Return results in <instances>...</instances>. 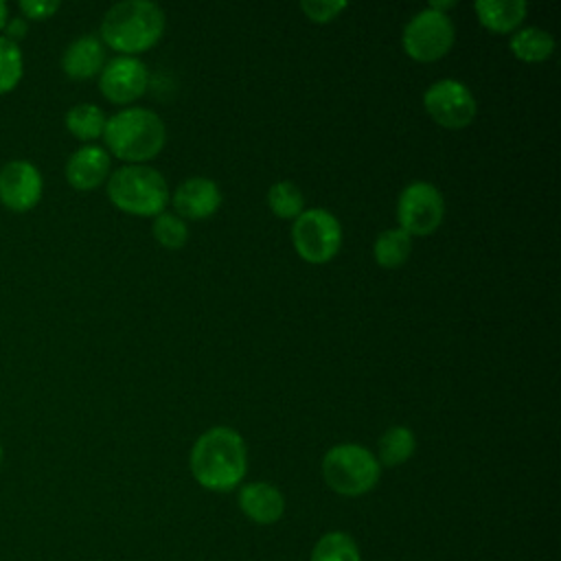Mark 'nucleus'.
I'll return each instance as SVG.
<instances>
[{
    "label": "nucleus",
    "instance_id": "nucleus-8",
    "mask_svg": "<svg viewBox=\"0 0 561 561\" xmlns=\"http://www.w3.org/2000/svg\"><path fill=\"white\" fill-rule=\"evenodd\" d=\"M445 217V199L432 182H412L408 184L397 199V219L403 232L412 234H432Z\"/></svg>",
    "mask_w": 561,
    "mask_h": 561
},
{
    "label": "nucleus",
    "instance_id": "nucleus-27",
    "mask_svg": "<svg viewBox=\"0 0 561 561\" xmlns=\"http://www.w3.org/2000/svg\"><path fill=\"white\" fill-rule=\"evenodd\" d=\"M26 33H28V22L22 15L9 18V22L2 28V37H7L9 42H13L18 46H20V39L26 37Z\"/></svg>",
    "mask_w": 561,
    "mask_h": 561
},
{
    "label": "nucleus",
    "instance_id": "nucleus-30",
    "mask_svg": "<svg viewBox=\"0 0 561 561\" xmlns=\"http://www.w3.org/2000/svg\"><path fill=\"white\" fill-rule=\"evenodd\" d=\"M2 458H4V451H2V445H0V467H2Z\"/></svg>",
    "mask_w": 561,
    "mask_h": 561
},
{
    "label": "nucleus",
    "instance_id": "nucleus-3",
    "mask_svg": "<svg viewBox=\"0 0 561 561\" xmlns=\"http://www.w3.org/2000/svg\"><path fill=\"white\" fill-rule=\"evenodd\" d=\"M103 138L116 158L140 164L164 147L167 129L153 110L125 107L105 121Z\"/></svg>",
    "mask_w": 561,
    "mask_h": 561
},
{
    "label": "nucleus",
    "instance_id": "nucleus-9",
    "mask_svg": "<svg viewBox=\"0 0 561 561\" xmlns=\"http://www.w3.org/2000/svg\"><path fill=\"white\" fill-rule=\"evenodd\" d=\"M423 105L427 114L447 129H462L476 118V99L471 90L456 79H438L434 81L425 94Z\"/></svg>",
    "mask_w": 561,
    "mask_h": 561
},
{
    "label": "nucleus",
    "instance_id": "nucleus-23",
    "mask_svg": "<svg viewBox=\"0 0 561 561\" xmlns=\"http://www.w3.org/2000/svg\"><path fill=\"white\" fill-rule=\"evenodd\" d=\"M24 75V57L18 44L0 35V94H9L18 88Z\"/></svg>",
    "mask_w": 561,
    "mask_h": 561
},
{
    "label": "nucleus",
    "instance_id": "nucleus-6",
    "mask_svg": "<svg viewBox=\"0 0 561 561\" xmlns=\"http://www.w3.org/2000/svg\"><path fill=\"white\" fill-rule=\"evenodd\" d=\"M291 243L307 263H327L342 245V226L327 208L302 210L294 219Z\"/></svg>",
    "mask_w": 561,
    "mask_h": 561
},
{
    "label": "nucleus",
    "instance_id": "nucleus-5",
    "mask_svg": "<svg viewBox=\"0 0 561 561\" xmlns=\"http://www.w3.org/2000/svg\"><path fill=\"white\" fill-rule=\"evenodd\" d=\"M322 476L329 489L340 495L357 497L368 493L381 476V465L375 454L355 443L331 447L322 458Z\"/></svg>",
    "mask_w": 561,
    "mask_h": 561
},
{
    "label": "nucleus",
    "instance_id": "nucleus-15",
    "mask_svg": "<svg viewBox=\"0 0 561 561\" xmlns=\"http://www.w3.org/2000/svg\"><path fill=\"white\" fill-rule=\"evenodd\" d=\"M105 66L103 42L96 35H81L72 39L61 55V70L75 81L90 79L99 75Z\"/></svg>",
    "mask_w": 561,
    "mask_h": 561
},
{
    "label": "nucleus",
    "instance_id": "nucleus-16",
    "mask_svg": "<svg viewBox=\"0 0 561 561\" xmlns=\"http://www.w3.org/2000/svg\"><path fill=\"white\" fill-rule=\"evenodd\" d=\"M473 11L482 26L493 33L515 31L526 18L528 4L524 0H478Z\"/></svg>",
    "mask_w": 561,
    "mask_h": 561
},
{
    "label": "nucleus",
    "instance_id": "nucleus-28",
    "mask_svg": "<svg viewBox=\"0 0 561 561\" xmlns=\"http://www.w3.org/2000/svg\"><path fill=\"white\" fill-rule=\"evenodd\" d=\"M449 7H454V2H451V0H443V2H438V0H432V2H430V9H434V11H440V13H445V9H449Z\"/></svg>",
    "mask_w": 561,
    "mask_h": 561
},
{
    "label": "nucleus",
    "instance_id": "nucleus-10",
    "mask_svg": "<svg viewBox=\"0 0 561 561\" xmlns=\"http://www.w3.org/2000/svg\"><path fill=\"white\" fill-rule=\"evenodd\" d=\"M149 83V70L138 57L118 55L110 59L99 72V90L101 94L118 105L136 101L145 94Z\"/></svg>",
    "mask_w": 561,
    "mask_h": 561
},
{
    "label": "nucleus",
    "instance_id": "nucleus-12",
    "mask_svg": "<svg viewBox=\"0 0 561 561\" xmlns=\"http://www.w3.org/2000/svg\"><path fill=\"white\" fill-rule=\"evenodd\" d=\"M178 217L206 219L221 206V191L210 178H186L171 197Z\"/></svg>",
    "mask_w": 561,
    "mask_h": 561
},
{
    "label": "nucleus",
    "instance_id": "nucleus-25",
    "mask_svg": "<svg viewBox=\"0 0 561 561\" xmlns=\"http://www.w3.org/2000/svg\"><path fill=\"white\" fill-rule=\"evenodd\" d=\"M300 9L311 22L324 24L337 18L346 9V2L344 0H302Z\"/></svg>",
    "mask_w": 561,
    "mask_h": 561
},
{
    "label": "nucleus",
    "instance_id": "nucleus-26",
    "mask_svg": "<svg viewBox=\"0 0 561 561\" xmlns=\"http://www.w3.org/2000/svg\"><path fill=\"white\" fill-rule=\"evenodd\" d=\"M59 7L61 4L57 0H20L18 2V9L26 22L28 20H33V22L48 20L59 11Z\"/></svg>",
    "mask_w": 561,
    "mask_h": 561
},
{
    "label": "nucleus",
    "instance_id": "nucleus-19",
    "mask_svg": "<svg viewBox=\"0 0 561 561\" xmlns=\"http://www.w3.org/2000/svg\"><path fill=\"white\" fill-rule=\"evenodd\" d=\"M412 252V237L401 228H390L377 234L373 243V254L377 265L386 270H394L408 261Z\"/></svg>",
    "mask_w": 561,
    "mask_h": 561
},
{
    "label": "nucleus",
    "instance_id": "nucleus-20",
    "mask_svg": "<svg viewBox=\"0 0 561 561\" xmlns=\"http://www.w3.org/2000/svg\"><path fill=\"white\" fill-rule=\"evenodd\" d=\"M105 114L101 107L92 105V103H77L66 112V129L79 138V140H94L99 136H103L105 129Z\"/></svg>",
    "mask_w": 561,
    "mask_h": 561
},
{
    "label": "nucleus",
    "instance_id": "nucleus-13",
    "mask_svg": "<svg viewBox=\"0 0 561 561\" xmlns=\"http://www.w3.org/2000/svg\"><path fill=\"white\" fill-rule=\"evenodd\" d=\"M66 180L77 191H92L110 178V153L99 145H83L66 160Z\"/></svg>",
    "mask_w": 561,
    "mask_h": 561
},
{
    "label": "nucleus",
    "instance_id": "nucleus-2",
    "mask_svg": "<svg viewBox=\"0 0 561 561\" xmlns=\"http://www.w3.org/2000/svg\"><path fill=\"white\" fill-rule=\"evenodd\" d=\"M162 33L164 11L149 0H123L112 4L99 26V39L129 57L151 48Z\"/></svg>",
    "mask_w": 561,
    "mask_h": 561
},
{
    "label": "nucleus",
    "instance_id": "nucleus-29",
    "mask_svg": "<svg viewBox=\"0 0 561 561\" xmlns=\"http://www.w3.org/2000/svg\"><path fill=\"white\" fill-rule=\"evenodd\" d=\"M7 22H9V7H7V2L0 0V31L4 28Z\"/></svg>",
    "mask_w": 561,
    "mask_h": 561
},
{
    "label": "nucleus",
    "instance_id": "nucleus-17",
    "mask_svg": "<svg viewBox=\"0 0 561 561\" xmlns=\"http://www.w3.org/2000/svg\"><path fill=\"white\" fill-rule=\"evenodd\" d=\"M508 46L517 59L535 64V61H543L552 55L554 37L539 26H524L513 33Z\"/></svg>",
    "mask_w": 561,
    "mask_h": 561
},
{
    "label": "nucleus",
    "instance_id": "nucleus-24",
    "mask_svg": "<svg viewBox=\"0 0 561 561\" xmlns=\"http://www.w3.org/2000/svg\"><path fill=\"white\" fill-rule=\"evenodd\" d=\"M151 232L156 241L169 250H180L188 239V228L182 217L173 213H160L153 217Z\"/></svg>",
    "mask_w": 561,
    "mask_h": 561
},
{
    "label": "nucleus",
    "instance_id": "nucleus-21",
    "mask_svg": "<svg viewBox=\"0 0 561 561\" xmlns=\"http://www.w3.org/2000/svg\"><path fill=\"white\" fill-rule=\"evenodd\" d=\"M311 561H362V554L357 541L348 533L331 530L316 541Z\"/></svg>",
    "mask_w": 561,
    "mask_h": 561
},
{
    "label": "nucleus",
    "instance_id": "nucleus-18",
    "mask_svg": "<svg viewBox=\"0 0 561 561\" xmlns=\"http://www.w3.org/2000/svg\"><path fill=\"white\" fill-rule=\"evenodd\" d=\"M416 449V436L405 425H394L386 430L379 438V454L375 456L381 467H397L410 460Z\"/></svg>",
    "mask_w": 561,
    "mask_h": 561
},
{
    "label": "nucleus",
    "instance_id": "nucleus-14",
    "mask_svg": "<svg viewBox=\"0 0 561 561\" xmlns=\"http://www.w3.org/2000/svg\"><path fill=\"white\" fill-rule=\"evenodd\" d=\"M239 508L248 519L267 526L283 517L285 497L270 482H250L239 491Z\"/></svg>",
    "mask_w": 561,
    "mask_h": 561
},
{
    "label": "nucleus",
    "instance_id": "nucleus-1",
    "mask_svg": "<svg viewBox=\"0 0 561 561\" xmlns=\"http://www.w3.org/2000/svg\"><path fill=\"white\" fill-rule=\"evenodd\" d=\"M188 467L193 478L208 491L224 493L239 486L248 469L241 434L226 425L206 430L191 449Z\"/></svg>",
    "mask_w": 561,
    "mask_h": 561
},
{
    "label": "nucleus",
    "instance_id": "nucleus-7",
    "mask_svg": "<svg viewBox=\"0 0 561 561\" xmlns=\"http://www.w3.org/2000/svg\"><path fill=\"white\" fill-rule=\"evenodd\" d=\"M456 31L447 13L423 9L414 13L403 26V48L416 61H436L454 46Z\"/></svg>",
    "mask_w": 561,
    "mask_h": 561
},
{
    "label": "nucleus",
    "instance_id": "nucleus-4",
    "mask_svg": "<svg viewBox=\"0 0 561 561\" xmlns=\"http://www.w3.org/2000/svg\"><path fill=\"white\" fill-rule=\"evenodd\" d=\"M107 197L127 215L156 217L164 213L169 186L160 171L145 164H125L107 178Z\"/></svg>",
    "mask_w": 561,
    "mask_h": 561
},
{
    "label": "nucleus",
    "instance_id": "nucleus-11",
    "mask_svg": "<svg viewBox=\"0 0 561 561\" xmlns=\"http://www.w3.org/2000/svg\"><path fill=\"white\" fill-rule=\"evenodd\" d=\"M39 169L28 160H9L0 169V204L11 213H26L42 199Z\"/></svg>",
    "mask_w": 561,
    "mask_h": 561
},
{
    "label": "nucleus",
    "instance_id": "nucleus-22",
    "mask_svg": "<svg viewBox=\"0 0 561 561\" xmlns=\"http://www.w3.org/2000/svg\"><path fill=\"white\" fill-rule=\"evenodd\" d=\"M267 204L272 213L280 219H296L305 210L302 191L291 180L274 182L267 188Z\"/></svg>",
    "mask_w": 561,
    "mask_h": 561
}]
</instances>
